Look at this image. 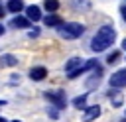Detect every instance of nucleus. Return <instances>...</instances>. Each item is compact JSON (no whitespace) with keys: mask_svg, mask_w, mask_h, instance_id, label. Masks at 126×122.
<instances>
[{"mask_svg":"<svg viewBox=\"0 0 126 122\" xmlns=\"http://www.w3.org/2000/svg\"><path fill=\"white\" fill-rule=\"evenodd\" d=\"M120 122H126V118H122V120H120Z\"/></svg>","mask_w":126,"mask_h":122,"instance_id":"5701e85b","label":"nucleus"},{"mask_svg":"<svg viewBox=\"0 0 126 122\" xmlns=\"http://www.w3.org/2000/svg\"><path fill=\"white\" fill-rule=\"evenodd\" d=\"M120 14H122V18H124V22H126V4L120 6Z\"/></svg>","mask_w":126,"mask_h":122,"instance_id":"6ab92c4d","label":"nucleus"},{"mask_svg":"<svg viewBox=\"0 0 126 122\" xmlns=\"http://www.w3.org/2000/svg\"><path fill=\"white\" fill-rule=\"evenodd\" d=\"M43 24L47 26V28H57V26H61V18L57 16V14H47L45 18H43Z\"/></svg>","mask_w":126,"mask_h":122,"instance_id":"f8f14e48","label":"nucleus"},{"mask_svg":"<svg viewBox=\"0 0 126 122\" xmlns=\"http://www.w3.org/2000/svg\"><path fill=\"white\" fill-rule=\"evenodd\" d=\"M22 8H24V0H8V4H6V10H10L14 14H18Z\"/></svg>","mask_w":126,"mask_h":122,"instance_id":"ddd939ff","label":"nucleus"},{"mask_svg":"<svg viewBox=\"0 0 126 122\" xmlns=\"http://www.w3.org/2000/svg\"><path fill=\"white\" fill-rule=\"evenodd\" d=\"M12 122H22V120H12Z\"/></svg>","mask_w":126,"mask_h":122,"instance_id":"393cba45","label":"nucleus"},{"mask_svg":"<svg viewBox=\"0 0 126 122\" xmlns=\"http://www.w3.org/2000/svg\"><path fill=\"white\" fill-rule=\"evenodd\" d=\"M83 63H85V61H83L81 57H71V59H69V61L65 63V73L69 75V73H73V71H77L79 67H83Z\"/></svg>","mask_w":126,"mask_h":122,"instance_id":"423d86ee","label":"nucleus"},{"mask_svg":"<svg viewBox=\"0 0 126 122\" xmlns=\"http://www.w3.org/2000/svg\"><path fill=\"white\" fill-rule=\"evenodd\" d=\"M57 110H59V108H49V110H47V114H49V116H51L53 120H57V118H59V114H57Z\"/></svg>","mask_w":126,"mask_h":122,"instance_id":"a211bd4d","label":"nucleus"},{"mask_svg":"<svg viewBox=\"0 0 126 122\" xmlns=\"http://www.w3.org/2000/svg\"><path fill=\"white\" fill-rule=\"evenodd\" d=\"M118 57H120V53H118V51H114V53H110V55L106 57V63H114Z\"/></svg>","mask_w":126,"mask_h":122,"instance_id":"dca6fc26","label":"nucleus"},{"mask_svg":"<svg viewBox=\"0 0 126 122\" xmlns=\"http://www.w3.org/2000/svg\"><path fill=\"white\" fill-rule=\"evenodd\" d=\"M45 98L55 106V108H59V110H63L65 106H67V100H65V92L63 91H47L45 92Z\"/></svg>","mask_w":126,"mask_h":122,"instance_id":"7ed1b4c3","label":"nucleus"},{"mask_svg":"<svg viewBox=\"0 0 126 122\" xmlns=\"http://www.w3.org/2000/svg\"><path fill=\"white\" fill-rule=\"evenodd\" d=\"M45 77H47V69L41 67V65H39V67H33V69L30 71V79H32V81H43Z\"/></svg>","mask_w":126,"mask_h":122,"instance_id":"6e6552de","label":"nucleus"},{"mask_svg":"<svg viewBox=\"0 0 126 122\" xmlns=\"http://www.w3.org/2000/svg\"><path fill=\"white\" fill-rule=\"evenodd\" d=\"M108 83H110L112 89H122V87H126V69H120V71L112 73V77H110Z\"/></svg>","mask_w":126,"mask_h":122,"instance_id":"20e7f679","label":"nucleus"},{"mask_svg":"<svg viewBox=\"0 0 126 122\" xmlns=\"http://www.w3.org/2000/svg\"><path fill=\"white\" fill-rule=\"evenodd\" d=\"M18 65V57L10 55V53H4L0 57V67H16Z\"/></svg>","mask_w":126,"mask_h":122,"instance_id":"9b49d317","label":"nucleus"},{"mask_svg":"<svg viewBox=\"0 0 126 122\" xmlns=\"http://www.w3.org/2000/svg\"><path fill=\"white\" fill-rule=\"evenodd\" d=\"M2 33H4V26L0 24V35H2Z\"/></svg>","mask_w":126,"mask_h":122,"instance_id":"412c9836","label":"nucleus"},{"mask_svg":"<svg viewBox=\"0 0 126 122\" xmlns=\"http://www.w3.org/2000/svg\"><path fill=\"white\" fill-rule=\"evenodd\" d=\"M98 116H100V106H98V104H94V106H89V108H85L83 122H93V120H96Z\"/></svg>","mask_w":126,"mask_h":122,"instance_id":"39448f33","label":"nucleus"},{"mask_svg":"<svg viewBox=\"0 0 126 122\" xmlns=\"http://www.w3.org/2000/svg\"><path fill=\"white\" fill-rule=\"evenodd\" d=\"M73 106L75 108H87V94H81V96L73 98Z\"/></svg>","mask_w":126,"mask_h":122,"instance_id":"2eb2a0df","label":"nucleus"},{"mask_svg":"<svg viewBox=\"0 0 126 122\" xmlns=\"http://www.w3.org/2000/svg\"><path fill=\"white\" fill-rule=\"evenodd\" d=\"M0 122H6V120H4V118H0Z\"/></svg>","mask_w":126,"mask_h":122,"instance_id":"b1692460","label":"nucleus"},{"mask_svg":"<svg viewBox=\"0 0 126 122\" xmlns=\"http://www.w3.org/2000/svg\"><path fill=\"white\" fill-rule=\"evenodd\" d=\"M43 8L47 10V14H53L59 8V0H43Z\"/></svg>","mask_w":126,"mask_h":122,"instance_id":"4468645a","label":"nucleus"},{"mask_svg":"<svg viewBox=\"0 0 126 122\" xmlns=\"http://www.w3.org/2000/svg\"><path fill=\"white\" fill-rule=\"evenodd\" d=\"M28 35H30L32 39H33V37H37V35H39V28H32V30L28 31Z\"/></svg>","mask_w":126,"mask_h":122,"instance_id":"f3484780","label":"nucleus"},{"mask_svg":"<svg viewBox=\"0 0 126 122\" xmlns=\"http://www.w3.org/2000/svg\"><path fill=\"white\" fill-rule=\"evenodd\" d=\"M122 47H124V49H126V39H124V41H122Z\"/></svg>","mask_w":126,"mask_h":122,"instance_id":"4be33fe9","label":"nucleus"},{"mask_svg":"<svg viewBox=\"0 0 126 122\" xmlns=\"http://www.w3.org/2000/svg\"><path fill=\"white\" fill-rule=\"evenodd\" d=\"M114 39H116V31H114V28L112 26H102V28H98V31H96V35L93 37V41H91V49L93 51H104V49H108L112 43H114Z\"/></svg>","mask_w":126,"mask_h":122,"instance_id":"f257e3e1","label":"nucleus"},{"mask_svg":"<svg viewBox=\"0 0 126 122\" xmlns=\"http://www.w3.org/2000/svg\"><path fill=\"white\" fill-rule=\"evenodd\" d=\"M71 4H73V10H77V12H89L93 8L91 0H71Z\"/></svg>","mask_w":126,"mask_h":122,"instance_id":"1a4fd4ad","label":"nucleus"},{"mask_svg":"<svg viewBox=\"0 0 126 122\" xmlns=\"http://www.w3.org/2000/svg\"><path fill=\"white\" fill-rule=\"evenodd\" d=\"M83 31H85V26L79 22H65V24L57 26V33L63 39H77L83 35Z\"/></svg>","mask_w":126,"mask_h":122,"instance_id":"f03ea898","label":"nucleus"},{"mask_svg":"<svg viewBox=\"0 0 126 122\" xmlns=\"http://www.w3.org/2000/svg\"><path fill=\"white\" fill-rule=\"evenodd\" d=\"M124 4H126V2H124Z\"/></svg>","mask_w":126,"mask_h":122,"instance_id":"a878e982","label":"nucleus"},{"mask_svg":"<svg viewBox=\"0 0 126 122\" xmlns=\"http://www.w3.org/2000/svg\"><path fill=\"white\" fill-rule=\"evenodd\" d=\"M4 14H6V8L0 4V18H4Z\"/></svg>","mask_w":126,"mask_h":122,"instance_id":"aec40b11","label":"nucleus"},{"mask_svg":"<svg viewBox=\"0 0 126 122\" xmlns=\"http://www.w3.org/2000/svg\"><path fill=\"white\" fill-rule=\"evenodd\" d=\"M10 26H12V28H30L32 22L28 20V16H18V14H16V16L12 18Z\"/></svg>","mask_w":126,"mask_h":122,"instance_id":"0eeeda50","label":"nucleus"},{"mask_svg":"<svg viewBox=\"0 0 126 122\" xmlns=\"http://www.w3.org/2000/svg\"><path fill=\"white\" fill-rule=\"evenodd\" d=\"M26 16H28L30 22H37V20H41V10L37 6H28L26 8Z\"/></svg>","mask_w":126,"mask_h":122,"instance_id":"9d476101","label":"nucleus"}]
</instances>
